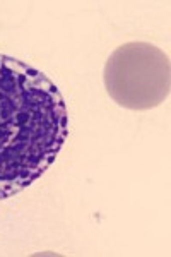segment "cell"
Masks as SVG:
<instances>
[{
    "label": "cell",
    "mask_w": 171,
    "mask_h": 257,
    "mask_svg": "<svg viewBox=\"0 0 171 257\" xmlns=\"http://www.w3.org/2000/svg\"><path fill=\"white\" fill-rule=\"evenodd\" d=\"M105 88L116 105L151 110L164 103L171 91L169 57L145 41L118 47L105 65Z\"/></svg>",
    "instance_id": "obj_2"
},
{
    "label": "cell",
    "mask_w": 171,
    "mask_h": 257,
    "mask_svg": "<svg viewBox=\"0 0 171 257\" xmlns=\"http://www.w3.org/2000/svg\"><path fill=\"white\" fill-rule=\"evenodd\" d=\"M69 136L60 89L41 70L0 53V201L35 184Z\"/></svg>",
    "instance_id": "obj_1"
}]
</instances>
